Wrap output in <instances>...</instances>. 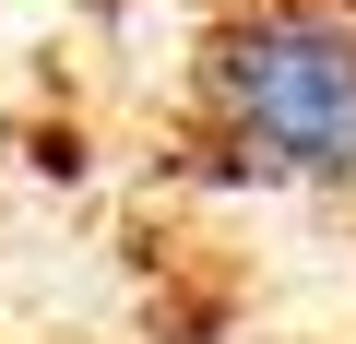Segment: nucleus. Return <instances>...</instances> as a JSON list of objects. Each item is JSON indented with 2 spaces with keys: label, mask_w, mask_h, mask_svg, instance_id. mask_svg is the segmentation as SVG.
I'll list each match as a JSON object with an SVG mask.
<instances>
[{
  "label": "nucleus",
  "mask_w": 356,
  "mask_h": 344,
  "mask_svg": "<svg viewBox=\"0 0 356 344\" xmlns=\"http://www.w3.org/2000/svg\"><path fill=\"white\" fill-rule=\"evenodd\" d=\"M214 119L261 179L356 190V13L273 0L214 48Z\"/></svg>",
  "instance_id": "f257e3e1"
}]
</instances>
